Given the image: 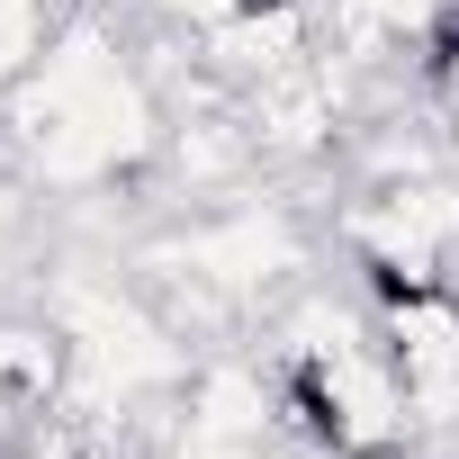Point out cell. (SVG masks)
I'll list each match as a JSON object with an SVG mask.
<instances>
[{
  "mask_svg": "<svg viewBox=\"0 0 459 459\" xmlns=\"http://www.w3.org/2000/svg\"><path fill=\"white\" fill-rule=\"evenodd\" d=\"M144 262H180V271H198V280H216L225 298H262V289H289L298 271H307V244H298V225L280 216V207H235V216H207V225H189V235H171V244H153Z\"/></svg>",
  "mask_w": 459,
  "mask_h": 459,
  "instance_id": "6da1fadb",
  "label": "cell"
},
{
  "mask_svg": "<svg viewBox=\"0 0 459 459\" xmlns=\"http://www.w3.org/2000/svg\"><path fill=\"white\" fill-rule=\"evenodd\" d=\"M378 342L405 378L414 423H450L459 414V298L450 289H414V298H378Z\"/></svg>",
  "mask_w": 459,
  "mask_h": 459,
  "instance_id": "7a4b0ae2",
  "label": "cell"
},
{
  "mask_svg": "<svg viewBox=\"0 0 459 459\" xmlns=\"http://www.w3.org/2000/svg\"><path fill=\"white\" fill-rule=\"evenodd\" d=\"M198 64L216 82H235V91H262L298 64H316V19H307V0H253V10L235 19H216L198 37Z\"/></svg>",
  "mask_w": 459,
  "mask_h": 459,
  "instance_id": "3957f363",
  "label": "cell"
},
{
  "mask_svg": "<svg viewBox=\"0 0 459 459\" xmlns=\"http://www.w3.org/2000/svg\"><path fill=\"white\" fill-rule=\"evenodd\" d=\"M180 432H207V441H271L280 432V387L244 360H207L189 369L180 387Z\"/></svg>",
  "mask_w": 459,
  "mask_h": 459,
  "instance_id": "277c9868",
  "label": "cell"
},
{
  "mask_svg": "<svg viewBox=\"0 0 459 459\" xmlns=\"http://www.w3.org/2000/svg\"><path fill=\"white\" fill-rule=\"evenodd\" d=\"M64 387H73L64 325H0V405L46 414V405H64Z\"/></svg>",
  "mask_w": 459,
  "mask_h": 459,
  "instance_id": "5b68a950",
  "label": "cell"
},
{
  "mask_svg": "<svg viewBox=\"0 0 459 459\" xmlns=\"http://www.w3.org/2000/svg\"><path fill=\"white\" fill-rule=\"evenodd\" d=\"M55 46V10L46 0H0V100H10Z\"/></svg>",
  "mask_w": 459,
  "mask_h": 459,
  "instance_id": "8992f818",
  "label": "cell"
},
{
  "mask_svg": "<svg viewBox=\"0 0 459 459\" xmlns=\"http://www.w3.org/2000/svg\"><path fill=\"white\" fill-rule=\"evenodd\" d=\"M19 459H100V450H91L73 423H46V432H28V441H19Z\"/></svg>",
  "mask_w": 459,
  "mask_h": 459,
  "instance_id": "52a82bcc",
  "label": "cell"
},
{
  "mask_svg": "<svg viewBox=\"0 0 459 459\" xmlns=\"http://www.w3.org/2000/svg\"><path fill=\"white\" fill-rule=\"evenodd\" d=\"M171 459H262V441H207V432H180Z\"/></svg>",
  "mask_w": 459,
  "mask_h": 459,
  "instance_id": "ba28073f",
  "label": "cell"
},
{
  "mask_svg": "<svg viewBox=\"0 0 459 459\" xmlns=\"http://www.w3.org/2000/svg\"><path fill=\"white\" fill-rule=\"evenodd\" d=\"M46 10H64V0H46Z\"/></svg>",
  "mask_w": 459,
  "mask_h": 459,
  "instance_id": "9c48e42d",
  "label": "cell"
}]
</instances>
